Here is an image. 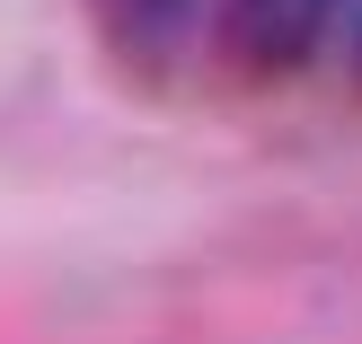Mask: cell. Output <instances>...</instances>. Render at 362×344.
<instances>
[{"mask_svg": "<svg viewBox=\"0 0 362 344\" xmlns=\"http://www.w3.org/2000/svg\"><path fill=\"white\" fill-rule=\"evenodd\" d=\"M345 53H354V80H362V18H354V27H345Z\"/></svg>", "mask_w": 362, "mask_h": 344, "instance_id": "cell-3", "label": "cell"}, {"mask_svg": "<svg viewBox=\"0 0 362 344\" xmlns=\"http://www.w3.org/2000/svg\"><path fill=\"white\" fill-rule=\"evenodd\" d=\"M98 27L133 71H177L194 53H212L221 0H98Z\"/></svg>", "mask_w": 362, "mask_h": 344, "instance_id": "cell-2", "label": "cell"}, {"mask_svg": "<svg viewBox=\"0 0 362 344\" xmlns=\"http://www.w3.org/2000/svg\"><path fill=\"white\" fill-rule=\"evenodd\" d=\"M354 27L345 0H221V27H212V53H221L239 80H300L336 35Z\"/></svg>", "mask_w": 362, "mask_h": 344, "instance_id": "cell-1", "label": "cell"}]
</instances>
